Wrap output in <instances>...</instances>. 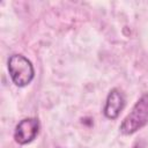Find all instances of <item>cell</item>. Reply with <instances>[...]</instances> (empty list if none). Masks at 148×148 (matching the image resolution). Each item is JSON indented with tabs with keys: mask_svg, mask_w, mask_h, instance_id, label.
Masks as SVG:
<instances>
[{
	"mask_svg": "<svg viewBox=\"0 0 148 148\" xmlns=\"http://www.w3.org/2000/svg\"><path fill=\"white\" fill-rule=\"evenodd\" d=\"M125 103H126V99L124 94L117 88L111 89L105 101V106L103 110L104 116L109 119L118 118V116L120 114V112L125 106Z\"/></svg>",
	"mask_w": 148,
	"mask_h": 148,
	"instance_id": "4",
	"label": "cell"
},
{
	"mask_svg": "<svg viewBox=\"0 0 148 148\" xmlns=\"http://www.w3.org/2000/svg\"><path fill=\"white\" fill-rule=\"evenodd\" d=\"M8 72L13 83L17 87L28 86L34 76L35 69L31 61L22 54H13L8 59Z\"/></svg>",
	"mask_w": 148,
	"mask_h": 148,
	"instance_id": "2",
	"label": "cell"
},
{
	"mask_svg": "<svg viewBox=\"0 0 148 148\" xmlns=\"http://www.w3.org/2000/svg\"><path fill=\"white\" fill-rule=\"evenodd\" d=\"M148 124V92L143 94L133 105L130 113L121 121L119 130L125 135H131Z\"/></svg>",
	"mask_w": 148,
	"mask_h": 148,
	"instance_id": "1",
	"label": "cell"
},
{
	"mask_svg": "<svg viewBox=\"0 0 148 148\" xmlns=\"http://www.w3.org/2000/svg\"><path fill=\"white\" fill-rule=\"evenodd\" d=\"M39 132V123L36 118H24L15 127L14 139L18 145L31 142Z\"/></svg>",
	"mask_w": 148,
	"mask_h": 148,
	"instance_id": "3",
	"label": "cell"
},
{
	"mask_svg": "<svg viewBox=\"0 0 148 148\" xmlns=\"http://www.w3.org/2000/svg\"><path fill=\"white\" fill-rule=\"evenodd\" d=\"M133 148H142V147H141V145H140L139 142H136V143L134 145V147H133Z\"/></svg>",
	"mask_w": 148,
	"mask_h": 148,
	"instance_id": "5",
	"label": "cell"
}]
</instances>
